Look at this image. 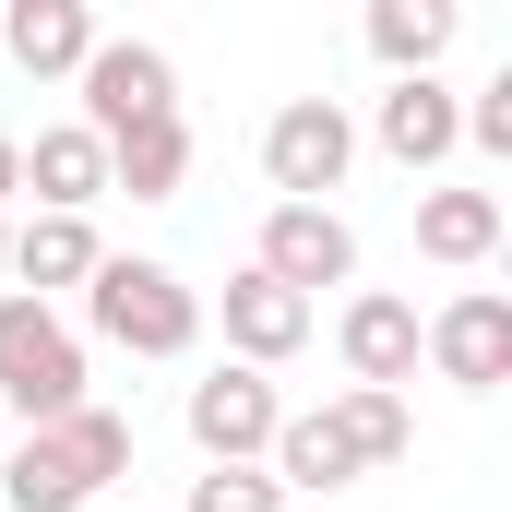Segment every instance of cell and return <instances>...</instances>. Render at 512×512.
<instances>
[{
  "instance_id": "6da1fadb",
  "label": "cell",
  "mask_w": 512,
  "mask_h": 512,
  "mask_svg": "<svg viewBox=\"0 0 512 512\" xmlns=\"http://www.w3.org/2000/svg\"><path fill=\"white\" fill-rule=\"evenodd\" d=\"M108 477H131V417L120 405H72V417L0 441V501L12 512H84V501H108Z\"/></svg>"
},
{
  "instance_id": "7a4b0ae2",
  "label": "cell",
  "mask_w": 512,
  "mask_h": 512,
  "mask_svg": "<svg viewBox=\"0 0 512 512\" xmlns=\"http://www.w3.org/2000/svg\"><path fill=\"white\" fill-rule=\"evenodd\" d=\"M84 322H96L120 358H191V346H203V298H191L167 262H131V251H108L84 274Z\"/></svg>"
},
{
  "instance_id": "3957f363",
  "label": "cell",
  "mask_w": 512,
  "mask_h": 512,
  "mask_svg": "<svg viewBox=\"0 0 512 512\" xmlns=\"http://www.w3.org/2000/svg\"><path fill=\"white\" fill-rule=\"evenodd\" d=\"M72 405H96V393H84V334H72L60 310H36V298H0V417L48 429V417H72Z\"/></svg>"
},
{
  "instance_id": "277c9868",
  "label": "cell",
  "mask_w": 512,
  "mask_h": 512,
  "mask_svg": "<svg viewBox=\"0 0 512 512\" xmlns=\"http://www.w3.org/2000/svg\"><path fill=\"white\" fill-rule=\"evenodd\" d=\"M346 167H358V120H346L334 96H286V108L262 120V179H274L286 203L346 191Z\"/></svg>"
},
{
  "instance_id": "5b68a950",
  "label": "cell",
  "mask_w": 512,
  "mask_h": 512,
  "mask_svg": "<svg viewBox=\"0 0 512 512\" xmlns=\"http://www.w3.org/2000/svg\"><path fill=\"white\" fill-rule=\"evenodd\" d=\"M417 358H429L453 393H501V382H512V298H501V286L441 298V310L417 322Z\"/></svg>"
},
{
  "instance_id": "8992f818",
  "label": "cell",
  "mask_w": 512,
  "mask_h": 512,
  "mask_svg": "<svg viewBox=\"0 0 512 512\" xmlns=\"http://www.w3.org/2000/svg\"><path fill=\"white\" fill-rule=\"evenodd\" d=\"M72 84H84V131H96V143H120V131L179 108V72H167V48H143V36H96V60H84Z\"/></svg>"
},
{
  "instance_id": "52a82bcc",
  "label": "cell",
  "mask_w": 512,
  "mask_h": 512,
  "mask_svg": "<svg viewBox=\"0 0 512 512\" xmlns=\"http://www.w3.org/2000/svg\"><path fill=\"white\" fill-rule=\"evenodd\" d=\"M251 274H274L286 298H310V286H346V274H358V227H346L334 203H274V215H262Z\"/></svg>"
},
{
  "instance_id": "ba28073f",
  "label": "cell",
  "mask_w": 512,
  "mask_h": 512,
  "mask_svg": "<svg viewBox=\"0 0 512 512\" xmlns=\"http://www.w3.org/2000/svg\"><path fill=\"white\" fill-rule=\"evenodd\" d=\"M274 429H286V405H274V382L262 370H203L191 382V441H203V465H262L274 453Z\"/></svg>"
},
{
  "instance_id": "9c48e42d",
  "label": "cell",
  "mask_w": 512,
  "mask_h": 512,
  "mask_svg": "<svg viewBox=\"0 0 512 512\" xmlns=\"http://www.w3.org/2000/svg\"><path fill=\"white\" fill-rule=\"evenodd\" d=\"M334 346H346V382L358 393H405L417 382V310H405L393 286H358V298H346Z\"/></svg>"
},
{
  "instance_id": "30bf717a",
  "label": "cell",
  "mask_w": 512,
  "mask_h": 512,
  "mask_svg": "<svg viewBox=\"0 0 512 512\" xmlns=\"http://www.w3.org/2000/svg\"><path fill=\"white\" fill-rule=\"evenodd\" d=\"M370 143H382L393 167H441V155H465V96H453L441 72H417V84H382V108H370Z\"/></svg>"
},
{
  "instance_id": "8fae6325",
  "label": "cell",
  "mask_w": 512,
  "mask_h": 512,
  "mask_svg": "<svg viewBox=\"0 0 512 512\" xmlns=\"http://www.w3.org/2000/svg\"><path fill=\"white\" fill-rule=\"evenodd\" d=\"M298 346H310V298H286L274 274L239 262V274H227V358H239V370H286Z\"/></svg>"
},
{
  "instance_id": "7c38bea8",
  "label": "cell",
  "mask_w": 512,
  "mask_h": 512,
  "mask_svg": "<svg viewBox=\"0 0 512 512\" xmlns=\"http://www.w3.org/2000/svg\"><path fill=\"white\" fill-rule=\"evenodd\" d=\"M24 191H36V215H96L108 203V143L84 120H48L24 143Z\"/></svg>"
},
{
  "instance_id": "4fadbf2b",
  "label": "cell",
  "mask_w": 512,
  "mask_h": 512,
  "mask_svg": "<svg viewBox=\"0 0 512 512\" xmlns=\"http://www.w3.org/2000/svg\"><path fill=\"white\" fill-rule=\"evenodd\" d=\"M0 48H12V72H36V84H72V72L96 60V12H84V0H12V12H0Z\"/></svg>"
},
{
  "instance_id": "5bb4252c",
  "label": "cell",
  "mask_w": 512,
  "mask_h": 512,
  "mask_svg": "<svg viewBox=\"0 0 512 512\" xmlns=\"http://www.w3.org/2000/svg\"><path fill=\"white\" fill-rule=\"evenodd\" d=\"M96 262H108L96 215H36V227H12V274H24L12 298H36V310H48V298H60V286H84Z\"/></svg>"
},
{
  "instance_id": "9a60e30c",
  "label": "cell",
  "mask_w": 512,
  "mask_h": 512,
  "mask_svg": "<svg viewBox=\"0 0 512 512\" xmlns=\"http://www.w3.org/2000/svg\"><path fill=\"white\" fill-rule=\"evenodd\" d=\"M465 36V12L453 0H370V60H382L393 84H417V72H441V48Z\"/></svg>"
},
{
  "instance_id": "2e32d148",
  "label": "cell",
  "mask_w": 512,
  "mask_h": 512,
  "mask_svg": "<svg viewBox=\"0 0 512 512\" xmlns=\"http://www.w3.org/2000/svg\"><path fill=\"white\" fill-rule=\"evenodd\" d=\"M501 191H417V251L453 262V274H477V262L501 251Z\"/></svg>"
},
{
  "instance_id": "e0dca14e",
  "label": "cell",
  "mask_w": 512,
  "mask_h": 512,
  "mask_svg": "<svg viewBox=\"0 0 512 512\" xmlns=\"http://www.w3.org/2000/svg\"><path fill=\"white\" fill-rule=\"evenodd\" d=\"M262 477H274V489H310V501H322V489H358V441L334 429V405H310V417L274 429V465H262Z\"/></svg>"
},
{
  "instance_id": "ac0fdd59",
  "label": "cell",
  "mask_w": 512,
  "mask_h": 512,
  "mask_svg": "<svg viewBox=\"0 0 512 512\" xmlns=\"http://www.w3.org/2000/svg\"><path fill=\"white\" fill-rule=\"evenodd\" d=\"M179 179H191V120L179 108L108 143V191H131V203H179Z\"/></svg>"
},
{
  "instance_id": "d6986e66",
  "label": "cell",
  "mask_w": 512,
  "mask_h": 512,
  "mask_svg": "<svg viewBox=\"0 0 512 512\" xmlns=\"http://www.w3.org/2000/svg\"><path fill=\"white\" fill-rule=\"evenodd\" d=\"M334 429L358 441V477L417 453V405H405V393H358V382H346V393H334Z\"/></svg>"
},
{
  "instance_id": "ffe728a7",
  "label": "cell",
  "mask_w": 512,
  "mask_h": 512,
  "mask_svg": "<svg viewBox=\"0 0 512 512\" xmlns=\"http://www.w3.org/2000/svg\"><path fill=\"white\" fill-rule=\"evenodd\" d=\"M179 512H286V489H274L262 465H203V477H191V501H179Z\"/></svg>"
},
{
  "instance_id": "44dd1931",
  "label": "cell",
  "mask_w": 512,
  "mask_h": 512,
  "mask_svg": "<svg viewBox=\"0 0 512 512\" xmlns=\"http://www.w3.org/2000/svg\"><path fill=\"white\" fill-rule=\"evenodd\" d=\"M465 143H477V155H512V72L489 96H465Z\"/></svg>"
},
{
  "instance_id": "7402d4cb",
  "label": "cell",
  "mask_w": 512,
  "mask_h": 512,
  "mask_svg": "<svg viewBox=\"0 0 512 512\" xmlns=\"http://www.w3.org/2000/svg\"><path fill=\"white\" fill-rule=\"evenodd\" d=\"M12 191H24V143L0 131V203H12Z\"/></svg>"
},
{
  "instance_id": "603a6c76",
  "label": "cell",
  "mask_w": 512,
  "mask_h": 512,
  "mask_svg": "<svg viewBox=\"0 0 512 512\" xmlns=\"http://www.w3.org/2000/svg\"><path fill=\"white\" fill-rule=\"evenodd\" d=\"M0 274H12V227H0Z\"/></svg>"
}]
</instances>
